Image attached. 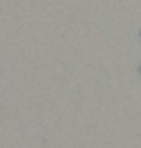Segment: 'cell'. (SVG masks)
Returning a JSON list of instances; mask_svg holds the SVG:
<instances>
[{"label":"cell","instance_id":"2","mask_svg":"<svg viewBox=\"0 0 141 148\" xmlns=\"http://www.w3.org/2000/svg\"><path fill=\"white\" fill-rule=\"evenodd\" d=\"M140 36H141V31H140Z\"/></svg>","mask_w":141,"mask_h":148},{"label":"cell","instance_id":"1","mask_svg":"<svg viewBox=\"0 0 141 148\" xmlns=\"http://www.w3.org/2000/svg\"><path fill=\"white\" fill-rule=\"evenodd\" d=\"M140 73H141V66H140Z\"/></svg>","mask_w":141,"mask_h":148}]
</instances>
